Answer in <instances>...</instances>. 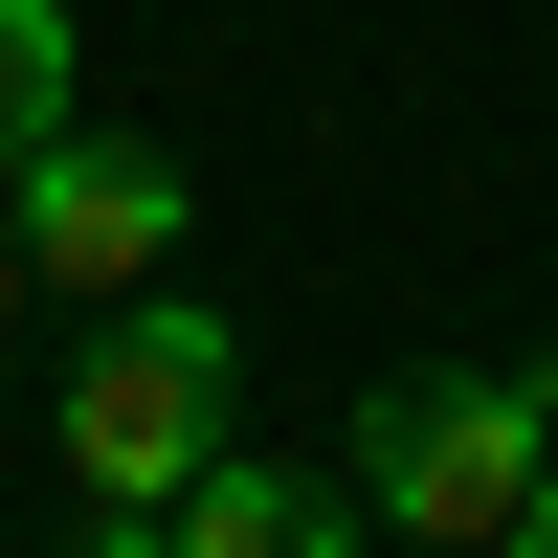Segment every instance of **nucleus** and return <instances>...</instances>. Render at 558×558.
Masks as SVG:
<instances>
[{"instance_id": "39448f33", "label": "nucleus", "mask_w": 558, "mask_h": 558, "mask_svg": "<svg viewBox=\"0 0 558 558\" xmlns=\"http://www.w3.org/2000/svg\"><path fill=\"white\" fill-rule=\"evenodd\" d=\"M68 134V0H0V179Z\"/></svg>"}, {"instance_id": "20e7f679", "label": "nucleus", "mask_w": 558, "mask_h": 558, "mask_svg": "<svg viewBox=\"0 0 558 558\" xmlns=\"http://www.w3.org/2000/svg\"><path fill=\"white\" fill-rule=\"evenodd\" d=\"M336 536H380V492H313V470H246V447H202V470H179L112 558H336Z\"/></svg>"}, {"instance_id": "0eeeda50", "label": "nucleus", "mask_w": 558, "mask_h": 558, "mask_svg": "<svg viewBox=\"0 0 558 558\" xmlns=\"http://www.w3.org/2000/svg\"><path fill=\"white\" fill-rule=\"evenodd\" d=\"M514 536H536V558H558V447H536V514H514Z\"/></svg>"}, {"instance_id": "7ed1b4c3", "label": "nucleus", "mask_w": 558, "mask_h": 558, "mask_svg": "<svg viewBox=\"0 0 558 558\" xmlns=\"http://www.w3.org/2000/svg\"><path fill=\"white\" fill-rule=\"evenodd\" d=\"M0 202H23V268H45V291H157V268H179V157H134V134H45Z\"/></svg>"}, {"instance_id": "423d86ee", "label": "nucleus", "mask_w": 558, "mask_h": 558, "mask_svg": "<svg viewBox=\"0 0 558 558\" xmlns=\"http://www.w3.org/2000/svg\"><path fill=\"white\" fill-rule=\"evenodd\" d=\"M23 291H45V268H23V202H0V313H23Z\"/></svg>"}, {"instance_id": "f03ea898", "label": "nucleus", "mask_w": 558, "mask_h": 558, "mask_svg": "<svg viewBox=\"0 0 558 558\" xmlns=\"http://www.w3.org/2000/svg\"><path fill=\"white\" fill-rule=\"evenodd\" d=\"M536 380H470V357H425V380L357 402V492H380L402 536H514L536 514Z\"/></svg>"}, {"instance_id": "6e6552de", "label": "nucleus", "mask_w": 558, "mask_h": 558, "mask_svg": "<svg viewBox=\"0 0 558 558\" xmlns=\"http://www.w3.org/2000/svg\"><path fill=\"white\" fill-rule=\"evenodd\" d=\"M536 425H558V357H536Z\"/></svg>"}, {"instance_id": "f257e3e1", "label": "nucleus", "mask_w": 558, "mask_h": 558, "mask_svg": "<svg viewBox=\"0 0 558 558\" xmlns=\"http://www.w3.org/2000/svg\"><path fill=\"white\" fill-rule=\"evenodd\" d=\"M223 402H246L223 313H202V291H112V336H89V357H68V402H45V425H68L89 536H134V514H157V492L223 447Z\"/></svg>"}]
</instances>
